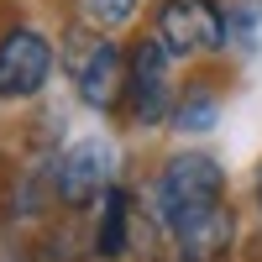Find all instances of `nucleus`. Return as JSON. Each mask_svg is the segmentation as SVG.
<instances>
[{"label":"nucleus","mask_w":262,"mask_h":262,"mask_svg":"<svg viewBox=\"0 0 262 262\" xmlns=\"http://www.w3.org/2000/svg\"><path fill=\"white\" fill-rule=\"evenodd\" d=\"M226 205V168L205 152H179L158 173V215L168 231H184L205 210Z\"/></svg>","instance_id":"f257e3e1"},{"label":"nucleus","mask_w":262,"mask_h":262,"mask_svg":"<svg viewBox=\"0 0 262 262\" xmlns=\"http://www.w3.org/2000/svg\"><path fill=\"white\" fill-rule=\"evenodd\" d=\"M231 242H236V210L231 205H215L200 221H189L184 231H173L179 262H226Z\"/></svg>","instance_id":"0eeeda50"},{"label":"nucleus","mask_w":262,"mask_h":262,"mask_svg":"<svg viewBox=\"0 0 262 262\" xmlns=\"http://www.w3.org/2000/svg\"><path fill=\"white\" fill-rule=\"evenodd\" d=\"M126 105L142 126H158L173 105H179V84H173V53L168 42L152 32L126 53Z\"/></svg>","instance_id":"f03ea898"},{"label":"nucleus","mask_w":262,"mask_h":262,"mask_svg":"<svg viewBox=\"0 0 262 262\" xmlns=\"http://www.w3.org/2000/svg\"><path fill=\"white\" fill-rule=\"evenodd\" d=\"M53 74V42L37 27H11L0 37V100H32Z\"/></svg>","instance_id":"39448f33"},{"label":"nucleus","mask_w":262,"mask_h":262,"mask_svg":"<svg viewBox=\"0 0 262 262\" xmlns=\"http://www.w3.org/2000/svg\"><path fill=\"white\" fill-rule=\"evenodd\" d=\"M53 184H58V200H63V205H74V210H79V205H90V200H100V194L111 189V147H105L100 137L74 142V147L58 158Z\"/></svg>","instance_id":"423d86ee"},{"label":"nucleus","mask_w":262,"mask_h":262,"mask_svg":"<svg viewBox=\"0 0 262 262\" xmlns=\"http://www.w3.org/2000/svg\"><path fill=\"white\" fill-rule=\"evenodd\" d=\"M158 37L173 58L221 53L226 48V16L215 0H163L158 6Z\"/></svg>","instance_id":"20e7f679"},{"label":"nucleus","mask_w":262,"mask_h":262,"mask_svg":"<svg viewBox=\"0 0 262 262\" xmlns=\"http://www.w3.org/2000/svg\"><path fill=\"white\" fill-rule=\"evenodd\" d=\"M257 210H262V168H257Z\"/></svg>","instance_id":"9b49d317"},{"label":"nucleus","mask_w":262,"mask_h":262,"mask_svg":"<svg viewBox=\"0 0 262 262\" xmlns=\"http://www.w3.org/2000/svg\"><path fill=\"white\" fill-rule=\"evenodd\" d=\"M173 116H179V126H189V131H205L210 121H215V90L205 79H194L189 90L179 95V105H173Z\"/></svg>","instance_id":"1a4fd4ad"},{"label":"nucleus","mask_w":262,"mask_h":262,"mask_svg":"<svg viewBox=\"0 0 262 262\" xmlns=\"http://www.w3.org/2000/svg\"><path fill=\"white\" fill-rule=\"evenodd\" d=\"M69 74L79 84V100L95 111H116L126 100V53L116 42H105V32H90L84 48H69Z\"/></svg>","instance_id":"7ed1b4c3"},{"label":"nucleus","mask_w":262,"mask_h":262,"mask_svg":"<svg viewBox=\"0 0 262 262\" xmlns=\"http://www.w3.org/2000/svg\"><path fill=\"white\" fill-rule=\"evenodd\" d=\"M126 221H131V194L121 184H111L100 194V231H95V252L105 262L126 257Z\"/></svg>","instance_id":"6e6552de"},{"label":"nucleus","mask_w":262,"mask_h":262,"mask_svg":"<svg viewBox=\"0 0 262 262\" xmlns=\"http://www.w3.org/2000/svg\"><path fill=\"white\" fill-rule=\"evenodd\" d=\"M79 16L90 32H116L137 16V0H79Z\"/></svg>","instance_id":"9d476101"}]
</instances>
